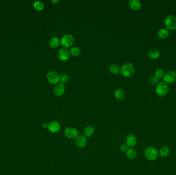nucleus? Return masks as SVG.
Listing matches in <instances>:
<instances>
[{
  "label": "nucleus",
  "instance_id": "1",
  "mask_svg": "<svg viewBox=\"0 0 176 175\" xmlns=\"http://www.w3.org/2000/svg\"><path fill=\"white\" fill-rule=\"evenodd\" d=\"M135 71V68L131 63H126L123 64L120 69V73L122 76L129 78L133 76Z\"/></svg>",
  "mask_w": 176,
  "mask_h": 175
},
{
  "label": "nucleus",
  "instance_id": "2",
  "mask_svg": "<svg viewBox=\"0 0 176 175\" xmlns=\"http://www.w3.org/2000/svg\"><path fill=\"white\" fill-rule=\"evenodd\" d=\"M144 155L145 158L150 161L157 160L159 155L158 151L153 146L146 147L144 151Z\"/></svg>",
  "mask_w": 176,
  "mask_h": 175
},
{
  "label": "nucleus",
  "instance_id": "3",
  "mask_svg": "<svg viewBox=\"0 0 176 175\" xmlns=\"http://www.w3.org/2000/svg\"><path fill=\"white\" fill-rule=\"evenodd\" d=\"M74 42V38L72 35L65 34L62 36L60 40V44L63 48H68L71 47Z\"/></svg>",
  "mask_w": 176,
  "mask_h": 175
},
{
  "label": "nucleus",
  "instance_id": "4",
  "mask_svg": "<svg viewBox=\"0 0 176 175\" xmlns=\"http://www.w3.org/2000/svg\"><path fill=\"white\" fill-rule=\"evenodd\" d=\"M166 27L168 30H173L176 29V17L174 15H168L164 21Z\"/></svg>",
  "mask_w": 176,
  "mask_h": 175
},
{
  "label": "nucleus",
  "instance_id": "5",
  "mask_svg": "<svg viewBox=\"0 0 176 175\" xmlns=\"http://www.w3.org/2000/svg\"><path fill=\"white\" fill-rule=\"evenodd\" d=\"M169 90V88L167 84L164 82L159 83L157 85L156 88V94L160 97H163L165 96L168 94Z\"/></svg>",
  "mask_w": 176,
  "mask_h": 175
},
{
  "label": "nucleus",
  "instance_id": "6",
  "mask_svg": "<svg viewBox=\"0 0 176 175\" xmlns=\"http://www.w3.org/2000/svg\"><path fill=\"white\" fill-rule=\"evenodd\" d=\"M65 136L70 140L76 139L78 136V131L77 129L73 127H68L65 129L64 132Z\"/></svg>",
  "mask_w": 176,
  "mask_h": 175
},
{
  "label": "nucleus",
  "instance_id": "7",
  "mask_svg": "<svg viewBox=\"0 0 176 175\" xmlns=\"http://www.w3.org/2000/svg\"><path fill=\"white\" fill-rule=\"evenodd\" d=\"M47 81L52 84H57L60 81V76L54 71H50L46 75Z\"/></svg>",
  "mask_w": 176,
  "mask_h": 175
},
{
  "label": "nucleus",
  "instance_id": "8",
  "mask_svg": "<svg viewBox=\"0 0 176 175\" xmlns=\"http://www.w3.org/2000/svg\"><path fill=\"white\" fill-rule=\"evenodd\" d=\"M163 79L166 83H172L176 80V73L174 71H168L164 75Z\"/></svg>",
  "mask_w": 176,
  "mask_h": 175
},
{
  "label": "nucleus",
  "instance_id": "9",
  "mask_svg": "<svg viewBox=\"0 0 176 175\" xmlns=\"http://www.w3.org/2000/svg\"><path fill=\"white\" fill-rule=\"evenodd\" d=\"M71 54L68 49L66 48H61L58 51L57 56L59 60L62 61H66L69 60Z\"/></svg>",
  "mask_w": 176,
  "mask_h": 175
},
{
  "label": "nucleus",
  "instance_id": "10",
  "mask_svg": "<svg viewBox=\"0 0 176 175\" xmlns=\"http://www.w3.org/2000/svg\"><path fill=\"white\" fill-rule=\"evenodd\" d=\"M65 88L64 85L62 84L58 83L56 84L54 88V93L55 95L57 97L62 96L65 94Z\"/></svg>",
  "mask_w": 176,
  "mask_h": 175
},
{
  "label": "nucleus",
  "instance_id": "11",
  "mask_svg": "<svg viewBox=\"0 0 176 175\" xmlns=\"http://www.w3.org/2000/svg\"><path fill=\"white\" fill-rule=\"evenodd\" d=\"M137 140L135 135L133 134H130L127 136L126 139V144L128 147H134L137 143Z\"/></svg>",
  "mask_w": 176,
  "mask_h": 175
},
{
  "label": "nucleus",
  "instance_id": "12",
  "mask_svg": "<svg viewBox=\"0 0 176 175\" xmlns=\"http://www.w3.org/2000/svg\"><path fill=\"white\" fill-rule=\"evenodd\" d=\"M60 124L57 121H52L49 123L48 130L52 133H56L60 130Z\"/></svg>",
  "mask_w": 176,
  "mask_h": 175
},
{
  "label": "nucleus",
  "instance_id": "13",
  "mask_svg": "<svg viewBox=\"0 0 176 175\" xmlns=\"http://www.w3.org/2000/svg\"><path fill=\"white\" fill-rule=\"evenodd\" d=\"M87 143V138L83 135L78 136L75 140V144L80 148H83Z\"/></svg>",
  "mask_w": 176,
  "mask_h": 175
},
{
  "label": "nucleus",
  "instance_id": "14",
  "mask_svg": "<svg viewBox=\"0 0 176 175\" xmlns=\"http://www.w3.org/2000/svg\"><path fill=\"white\" fill-rule=\"evenodd\" d=\"M128 4L130 8L133 10H139L142 6L141 3L139 0H130Z\"/></svg>",
  "mask_w": 176,
  "mask_h": 175
},
{
  "label": "nucleus",
  "instance_id": "15",
  "mask_svg": "<svg viewBox=\"0 0 176 175\" xmlns=\"http://www.w3.org/2000/svg\"><path fill=\"white\" fill-rule=\"evenodd\" d=\"M148 55L150 58L153 60L158 59L160 56V53L159 50L156 48L150 49L148 51Z\"/></svg>",
  "mask_w": 176,
  "mask_h": 175
},
{
  "label": "nucleus",
  "instance_id": "16",
  "mask_svg": "<svg viewBox=\"0 0 176 175\" xmlns=\"http://www.w3.org/2000/svg\"><path fill=\"white\" fill-rule=\"evenodd\" d=\"M84 133L85 137H91L94 133V128L91 125L87 126L84 129Z\"/></svg>",
  "mask_w": 176,
  "mask_h": 175
},
{
  "label": "nucleus",
  "instance_id": "17",
  "mask_svg": "<svg viewBox=\"0 0 176 175\" xmlns=\"http://www.w3.org/2000/svg\"><path fill=\"white\" fill-rule=\"evenodd\" d=\"M60 44V40L57 37H53L49 41V46L53 48H56L58 47Z\"/></svg>",
  "mask_w": 176,
  "mask_h": 175
},
{
  "label": "nucleus",
  "instance_id": "18",
  "mask_svg": "<svg viewBox=\"0 0 176 175\" xmlns=\"http://www.w3.org/2000/svg\"><path fill=\"white\" fill-rule=\"evenodd\" d=\"M126 155L129 159L133 160L137 157V152L135 149L130 148L127 150V151L126 152Z\"/></svg>",
  "mask_w": 176,
  "mask_h": 175
},
{
  "label": "nucleus",
  "instance_id": "19",
  "mask_svg": "<svg viewBox=\"0 0 176 175\" xmlns=\"http://www.w3.org/2000/svg\"><path fill=\"white\" fill-rule=\"evenodd\" d=\"M170 153V149L168 146H163L161 147L159 150V154L161 157H166L168 156Z\"/></svg>",
  "mask_w": 176,
  "mask_h": 175
},
{
  "label": "nucleus",
  "instance_id": "20",
  "mask_svg": "<svg viewBox=\"0 0 176 175\" xmlns=\"http://www.w3.org/2000/svg\"><path fill=\"white\" fill-rule=\"evenodd\" d=\"M114 96L118 100H122L125 97L124 91L120 88L117 89L114 92Z\"/></svg>",
  "mask_w": 176,
  "mask_h": 175
},
{
  "label": "nucleus",
  "instance_id": "21",
  "mask_svg": "<svg viewBox=\"0 0 176 175\" xmlns=\"http://www.w3.org/2000/svg\"><path fill=\"white\" fill-rule=\"evenodd\" d=\"M169 36V32L167 29L162 28L158 32V36L160 38H165Z\"/></svg>",
  "mask_w": 176,
  "mask_h": 175
},
{
  "label": "nucleus",
  "instance_id": "22",
  "mask_svg": "<svg viewBox=\"0 0 176 175\" xmlns=\"http://www.w3.org/2000/svg\"><path fill=\"white\" fill-rule=\"evenodd\" d=\"M109 71L110 73L114 74L117 75L120 72V69L119 68L118 65L116 64H111L109 66Z\"/></svg>",
  "mask_w": 176,
  "mask_h": 175
},
{
  "label": "nucleus",
  "instance_id": "23",
  "mask_svg": "<svg viewBox=\"0 0 176 175\" xmlns=\"http://www.w3.org/2000/svg\"><path fill=\"white\" fill-rule=\"evenodd\" d=\"M70 54L74 57L79 56L80 53V49L78 47H73L70 50Z\"/></svg>",
  "mask_w": 176,
  "mask_h": 175
},
{
  "label": "nucleus",
  "instance_id": "24",
  "mask_svg": "<svg viewBox=\"0 0 176 175\" xmlns=\"http://www.w3.org/2000/svg\"><path fill=\"white\" fill-rule=\"evenodd\" d=\"M33 6L37 10L41 11L44 8V4L40 1H36L33 4Z\"/></svg>",
  "mask_w": 176,
  "mask_h": 175
},
{
  "label": "nucleus",
  "instance_id": "25",
  "mask_svg": "<svg viewBox=\"0 0 176 175\" xmlns=\"http://www.w3.org/2000/svg\"><path fill=\"white\" fill-rule=\"evenodd\" d=\"M164 75V71L162 69H158L155 72V77H156L157 79L162 78Z\"/></svg>",
  "mask_w": 176,
  "mask_h": 175
},
{
  "label": "nucleus",
  "instance_id": "26",
  "mask_svg": "<svg viewBox=\"0 0 176 175\" xmlns=\"http://www.w3.org/2000/svg\"><path fill=\"white\" fill-rule=\"evenodd\" d=\"M69 81V77L65 75H63L60 77V82L63 85L67 84Z\"/></svg>",
  "mask_w": 176,
  "mask_h": 175
},
{
  "label": "nucleus",
  "instance_id": "27",
  "mask_svg": "<svg viewBox=\"0 0 176 175\" xmlns=\"http://www.w3.org/2000/svg\"><path fill=\"white\" fill-rule=\"evenodd\" d=\"M150 83L152 85H155L158 83V79H157L156 77L155 76H153V77L150 78V80H149Z\"/></svg>",
  "mask_w": 176,
  "mask_h": 175
},
{
  "label": "nucleus",
  "instance_id": "28",
  "mask_svg": "<svg viewBox=\"0 0 176 175\" xmlns=\"http://www.w3.org/2000/svg\"><path fill=\"white\" fill-rule=\"evenodd\" d=\"M128 146L126 144H122V145H120V151L122 152H126L127 151V150H128Z\"/></svg>",
  "mask_w": 176,
  "mask_h": 175
},
{
  "label": "nucleus",
  "instance_id": "29",
  "mask_svg": "<svg viewBox=\"0 0 176 175\" xmlns=\"http://www.w3.org/2000/svg\"><path fill=\"white\" fill-rule=\"evenodd\" d=\"M48 125H49V124H47V123H46V122H44L42 124V127L44 129L48 128Z\"/></svg>",
  "mask_w": 176,
  "mask_h": 175
},
{
  "label": "nucleus",
  "instance_id": "30",
  "mask_svg": "<svg viewBox=\"0 0 176 175\" xmlns=\"http://www.w3.org/2000/svg\"><path fill=\"white\" fill-rule=\"evenodd\" d=\"M52 2L54 3V4H56L59 2V1L58 0H52Z\"/></svg>",
  "mask_w": 176,
  "mask_h": 175
}]
</instances>
